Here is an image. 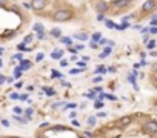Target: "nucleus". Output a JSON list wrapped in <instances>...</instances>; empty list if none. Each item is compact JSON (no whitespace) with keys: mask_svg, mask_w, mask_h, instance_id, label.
<instances>
[{"mask_svg":"<svg viewBox=\"0 0 157 138\" xmlns=\"http://www.w3.org/2000/svg\"><path fill=\"white\" fill-rule=\"evenodd\" d=\"M46 6V0H31V8L34 11H42Z\"/></svg>","mask_w":157,"mask_h":138,"instance_id":"2","label":"nucleus"},{"mask_svg":"<svg viewBox=\"0 0 157 138\" xmlns=\"http://www.w3.org/2000/svg\"><path fill=\"white\" fill-rule=\"evenodd\" d=\"M129 81H131V83H132V84H134V83H136V78H134V77H132V75H129Z\"/></svg>","mask_w":157,"mask_h":138,"instance_id":"39","label":"nucleus"},{"mask_svg":"<svg viewBox=\"0 0 157 138\" xmlns=\"http://www.w3.org/2000/svg\"><path fill=\"white\" fill-rule=\"evenodd\" d=\"M23 6H25V8H28V9H29V8H31V3H23Z\"/></svg>","mask_w":157,"mask_h":138,"instance_id":"41","label":"nucleus"},{"mask_svg":"<svg viewBox=\"0 0 157 138\" xmlns=\"http://www.w3.org/2000/svg\"><path fill=\"white\" fill-rule=\"evenodd\" d=\"M105 97H106V98H109V100H113V101H116V100H117L114 95H111V94H105Z\"/></svg>","mask_w":157,"mask_h":138,"instance_id":"22","label":"nucleus"},{"mask_svg":"<svg viewBox=\"0 0 157 138\" xmlns=\"http://www.w3.org/2000/svg\"><path fill=\"white\" fill-rule=\"evenodd\" d=\"M96 123H97V118H96V117H89V118H88V124H89V126H94Z\"/></svg>","mask_w":157,"mask_h":138,"instance_id":"14","label":"nucleus"},{"mask_svg":"<svg viewBox=\"0 0 157 138\" xmlns=\"http://www.w3.org/2000/svg\"><path fill=\"white\" fill-rule=\"evenodd\" d=\"M37 38H40V40L45 38V31H43V32H37Z\"/></svg>","mask_w":157,"mask_h":138,"instance_id":"25","label":"nucleus"},{"mask_svg":"<svg viewBox=\"0 0 157 138\" xmlns=\"http://www.w3.org/2000/svg\"><path fill=\"white\" fill-rule=\"evenodd\" d=\"M102 106H103V104H102V101H97V103H96V109H100Z\"/></svg>","mask_w":157,"mask_h":138,"instance_id":"35","label":"nucleus"},{"mask_svg":"<svg viewBox=\"0 0 157 138\" xmlns=\"http://www.w3.org/2000/svg\"><path fill=\"white\" fill-rule=\"evenodd\" d=\"M17 48H19V51H29V48H26L25 43H20V44L17 46Z\"/></svg>","mask_w":157,"mask_h":138,"instance_id":"17","label":"nucleus"},{"mask_svg":"<svg viewBox=\"0 0 157 138\" xmlns=\"http://www.w3.org/2000/svg\"><path fill=\"white\" fill-rule=\"evenodd\" d=\"M14 138H15V136H14Z\"/></svg>","mask_w":157,"mask_h":138,"instance_id":"46","label":"nucleus"},{"mask_svg":"<svg viewBox=\"0 0 157 138\" xmlns=\"http://www.w3.org/2000/svg\"><path fill=\"white\" fill-rule=\"evenodd\" d=\"M71 12L68 9H57L54 14H53V18L54 21H66V20H70L71 18Z\"/></svg>","mask_w":157,"mask_h":138,"instance_id":"1","label":"nucleus"},{"mask_svg":"<svg viewBox=\"0 0 157 138\" xmlns=\"http://www.w3.org/2000/svg\"><path fill=\"white\" fill-rule=\"evenodd\" d=\"M14 75H15V78H19V77L22 75V69H20V67H17V69H15V72H14Z\"/></svg>","mask_w":157,"mask_h":138,"instance_id":"20","label":"nucleus"},{"mask_svg":"<svg viewBox=\"0 0 157 138\" xmlns=\"http://www.w3.org/2000/svg\"><path fill=\"white\" fill-rule=\"evenodd\" d=\"M155 87H157V84H155Z\"/></svg>","mask_w":157,"mask_h":138,"instance_id":"44","label":"nucleus"},{"mask_svg":"<svg viewBox=\"0 0 157 138\" xmlns=\"http://www.w3.org/2000/svg\"><path fill=\"white\" fill-rule=\"evenodd\" d=\"M129 2H131V0H129Z\"/></svg>","mask_w":157,"mask_h":138,"instance_id":"45","label":"nucleus"},{"mask_svg":"<svg viewBox=\"0 0 157 138\" xmlns=\"http://www.w3.org/2000/svg\"><path fill=\"white\" fill-rule=\"evenodd\" d=\"M96 11H97L99 14H103L105 11H108V3H106V2H99V3L96 5Z\"/></svg>","mask_w":157,"mask_h":138,"instance_id":"5","label":"nucleus"},{"mask_svg":"<svg viewBox=\"0 0 157 138\" xmlns=\"http://www.w3.org/2000/svg\"><path fill=\"white\" fill-rule=\"evenodd\" d=\"M62 41H63V43H71V38H68V37H63V38H62Z\"/></svg>","mask_w":157,"mask_h":138,"instance_id":"30","label":"nucleus"},{"mask_svg":"<svg viewBox=\"0 0 157 138\" xmlns=\"http://www.w3.org/2000/svg\"><path fill=\"white\" fill-rule=\"evenodd\" d=\"M74 37H76V38H77V40H83V41H85V40H86V38H88V35H86V34H85V32H79V34H76V35H74Z\"/></svg>","mask_w":157,"mask_h":138,"instance_id":"8","label":"nucleus"},{"mask_svg":"<svg viewBox=\"0 0 157 138\" xmlns=\"http://www.w3.org/2000/svg\"><path fill=\"white\" fill-rule=\"evenodd\" d=\"M8 5V0H0V6H5Z\"/></svg>","mask_w":157,"mask_h":138,"instance_id":"32","label":"nucleus"},{"mask_svg":"<svg viewBox=\"0 0 157 138\" xmlns=\"http://www.w3.org/2000/svg\"><path fill=\"white\" fill-rule=\"evenodd\" d=\"M80 138H82V136H80Z\"/></svg>","mask_w":157,"mask_h":138,"instance_id":"47","label":"nucleus"},{"mask_svg":"<svg viewBox=\"0 0 157 138\" xmlns=\"http://www.w3.org/2000/svg\"><path fill=\"white\" fill-rule=\"evenodd\" d=\"M32 112H34L32 109H26V117H28V118H31V115H32Z\"/></svg>","mask_w":157,"mask_h":138,"instance_id":"23","label":"nucleus"},{"mask_svg":"<svg viewBox=\"0 0 157 138\" xmlns=\"http://www.w3.org/2000/svg\"><path fill=\"white\" fill-rule=\"evenodd\" d=\"M2 52H3V49H2V48H0V55H2Z\"/></svg>","mask_w":157,"mask_h":138,"instance_id":"43","label":"nucleus"},{"mask_svg":"<svg viewBox=\"0 0 157 138\" xmlns=\"http://www.w3.org/2000/svg\"><path fill=\"white\" fill-rule=\"evenodd\" d=\"M142 8H143V11L151 12L152 9H155V0H146V2L142 5Z\"/></svg>","mask_w":157,"mask_h":138,"instance_id":"4","label":"nucleus"},{"mask_svg":"<svg viewBox=\"0 0 157 138\" xmlns=\"http://www.w3.org/2000/svg\"><path fill=\"white\" fill-rule=\"evenodd\" d=\"M146 48H148L149 51H151V49H154V48H155V41H154V40L148 41V44H146Z\"/></svg>","mask_w":157,"mask_h":138,"instance_id":"15","label":"nucleus"},{"mask_svg":"<svg viewBox=\"0 0 157 138\" xmlns=\"http://www.w3.org/2000/svg\"><path fill=\"white\" fill-rule=\"evenodd\" d=\"M83 48H85V46H83V44H76V49H77V51H82Z\"/></svg>","mask_w":157,"mask_h":138,"instance_id":"31","label":"nucleus"},{"mask_svg":"<svg viewBox=\"0 0 157 138\" xmlns=\"http://www.w3.org/2000/svg\"><path fill=\"white\" fill-rule=\"evenodd\" d=\"M96 72H97V74H103V72H106V67H105V66H99V67L96 69Z\"/></svg>","mask_w":157,"mask_h":138,"instance_id":"16","label":"nucleus"},{"mask_svg":"<svg viewBox=\"0 0 157 138\" xmlns=\"http://www.w3.org/2000/svg\"><path fill=\"white\" fill-rule=\"evenodd\" d=\"M99 41H100V44H105V43H108V41H106V40H103V38H100Z\"/></svg>","mask_w":157,"mask_h":138,"instance_id":"42","label":"nucleus"},{"mask_svg":"<svg viewBox=\"0 0 157 138\" xmlns=\"http://www.w3.org/2000/svg\"><path fill=\"white\" fill-rule=\"evenodd\" d=\"M111 51H113V49H111V48H106V49H105V52H103V54H102L100 57H102V58H103V57H106L108 54H111Z\"/></svg>","mask_w":157,"mask_h":138,"instance_id":"19","label":"nucleus"},{"mask_svg":"<svg viewBox=\"0 0 157 138\" xmlns=\"http://www.w3.org/2000/svg\"><path fill=\"white\" fill-rule=\"evenodd\" d=\"M105 26L106 28H109V29H116V25L111 20H105Z\"/></svg>","mask_w":157,"mask_h":138,"instance_id":"11","label":"nucleus"},{"mask_svg":"<svg viewBox=\"0 0 157 138\" xmlns=\"http://www.w3.org/2000/svg\"><path fill=\"white\" fill-rule=\"evenodd\" d=\"M2 124H3V126H5V127H8V126H9V123H8V121H6V120H3V121H2Z\"/></svg>","mask_w":157,"mask_h":138,"instance_id":"40","label":"nucleus"},{"mask_svg":"<svg viewBox=\"0 0 157 138\" xmlns=\"http://www.w3.org/2000/svg\"><path fill=\"white\" fill-rule=\"evenodd\" d=\"M128 3H129V0H114V5L119 6V8H123V6H126Z\"/></svg>","mask_w":157,"mask_h":138,"instance_id":"6","label":"nucleus"},{"mask_svg":"<svg viewBox=\"0 0 157 138\" xmlns=\"http://www.w3.org/2000/svg\"><path fill=\"white\" fill-rule=\"evenodd\" d=\"M149 32H151V34H157V28H155V26H151V28H149Z\"/></svg>","mask_w":157,"mask_h":138,"instance_id":"26","label":"nucleus"},{"mask_svg":"<svg viewBox=\"0 0 157 138\" xmlns=\"http://www.w3.org/2000/svg\"><path fill=\"white\" fill-rule=\"evenodd\" d=\"M62 55H63V51H54V52H53V58H54V60L62 58Z\"/></svg>","mask_w":157,"mask_h":138,"instance_id":"9","label":"nucleus"},{"mask_svg":"<svg viewBox=\"0 0 157 138\" xmlns=\"http://www.w3.org/2000/svg\"><path fill=\"white\" fill-rule=\"evenodd\" d=\"M100 38H102V34H100V32H96V34L93 35V40H94V41H99Z\"/></svg>","mask_w":157,"mask_h":138,"instance_id":"18","label":"nucleus"},{"mask_svg":"<svg viewBox=\"0 0 157 138\" xmlns=\"http://www.w3.org/2000/svg\"><path fill=\"white\" fill-rule=\"evenodd\" d=\"M5 80H6V78H5L3 75H0V84H3V83H5Z\"/></svg>","mask_w":157,"mask_h":138,"instance_id":"37","label":"nucleus"},{"mask_svg":"<svg viewBox=\"0 0 157 138\" xmlns=\"http://www.w3.org/2000/svg\"><path fill=\"white\" fill-rule=\"evenodd\" d=\"M129 123H131V117H123L122 121H120L122 126H126V124H129Z\"/></svg>","mask_w":157,"mask_h":138,"instance_id":"13","label":"nucleus"},{"mask_svg":"<svg viewBox=\"0 0 157 138\" xmlns=\"http://www.w3.org/2000/svg\"><path fill=\"white\" fill-rule=\"evenodd\" d=\"M45 92H46L48 95H54V89H51V87H48V89H45Z\"/></svg>","mask_w":157,"mask_h":138,"instance_id":"21","label":"nucleus"},{"mask_svg":"<svg viewBox=\"0 0 157 138\" xmlns=\"http://www.w3.org/2000/svg\"><path fill=\"white\" fill-rule=\"evenodd\" d=\"M29 67H31V63H29V61H22V64H20V69H22V71L29 69Z\"/></svg>","mask_w":157,"mask_h":138,"instance_id":"10","label":"nucleus"},{"mask_svg":"<svg viewBox=\"0 0 157 138\" xmlns=\"http://www.w3.org/2000/svg\"><path fill=\"white\" fill-rule=\"evenodd\" d=\"M143 129H145V132H148V133H157V123H154V121H146L145 126H143Z\"/></svg>","mask_w":157,"mask_h":138,"instance_id":"3","label":"nucleus"},{"mask_svg":"<svg viewBox=\"0 0 157 138\" xmlns=\"http://www.w3.org/2000/svg\"><path fill=\"white\" fill-rule=\"evenodd\" d=\"M60 34H62V31H60L59 28H54V29H51V35H53V37L59 38V37H60Z\"/></svg>","mask_w":157,"mask_h":138,"instance_id":"7","label":"nucleus"},{"mask_svg":"<svg viewBox=\"0 0 157 138\" xmlns=\"http://www.w3.org/2000/svg\"><path fill=\"white\" fill-rule=\"evenodd\" d=\"M89 46H91V48H93V49H96V48H99V46H97V41H94V40L91 41V44H89Z\"/></svg>","mask_w":157,"mask_h":138,"instance_id":"24","label":"nucleus"},{"mask_svg":"<svg viewBox=\"0 0 157 138\" xmlns=\"http://www.w3.org/2000/svg\"><path fill=\"white\" fill-rule=\"evenodd\" d=\"M82 71V69H73V71H71V74H79Z\"/></svg>","mask_w":157,"mask_h":138,"instance_id":"36","label":"nucleus"},{"mask_svg":"<svg viewBox=\"0 0 157 138\" xmlns=\"http://www.w3.org/2000/svg\"><path fill=\"white\" fill-rule=\"evenodd\" d=\"M32 29H34L36 32H43V31H45V29H43V26L40 25V23H36V25H34V28H32Z\"/></svg>","mask_w":157,"mask_h":138,"instance_id":"12","label":"nucleus"},{"mask_svg":"<svg viewBox=\"0 0 157 138\" xmlns=\"http://www.w3.org/2000/svg\"><path fill=\"white\" fill-rule=\"evenodd\" d=\"M11 98H12V100H17V98H20V97H19V94H11Z\"/></svg>","mask_w":157,"mask_h":138,"instance_id":"34","label":"nucleus"},{"mask_svg":"<svg viewBox=\"0 0 157 138\" xmlns=\"http://www.w3.org/2000/svg\"><path fill=\"white\" fill-rule=\"evenodd\" d=\"M14 112H15V113H22V109H20V107H14Z\"/></svg>","mask_w":157,"mask_h":138,"instance_id":"38","label":"nucleus"},{"mask_svg":"<svg viewBox=\"0 0 157 138\" xmlns=\"http://www.w3.org/2000/svg\"><path fill=\"white\" fill-rule=\"evenodd\" d=\"M36 60H37V61H42V60H43V54H37Z\"/></svg>","mask_w":157,"mask_h":138,"instance_id":"29","label":"nucleus"},{"mask_svg":"<svg viewBox=\"0 0 157 138\" xmlns=\"http://www.w3.org/2000/svg\"><path fill=\"white\" fill-rule=\"evenodd\" d=\"M74 107H77V104H76V103H71V104L66 106V109H74Z\"/></svg>","mask_w":157,"mask_h":138,"instance_id":"28","label":"nucleus"},{"mask_svg":"<svg viewBox=\"0 0 157 138\" xmlns=\"http://www.w3.org/2000/svg\"><path fill=\"white\" fill-rule=\"evenodd\" d=\"M12 58H15V60H22V58H23V55H22V54H15Z\"/></svg>","mask_w":157,"mask_h":138,"instance_id":"27","label":"nucleus"},{"mask_svg":"<svg viewBox=\"0 0 157 138\" xmlns=\"http://www.w3.org/2000/svg\"><path fill=\"white\" fill-rule=\"evenodd\" d=\"M31 40H32V37H31V35H28V37H25V43H29Z\"/></svg>","mask_w":157,"mask_h":138,"instance_id":"33","label":"nucleus"}]
</instances>
